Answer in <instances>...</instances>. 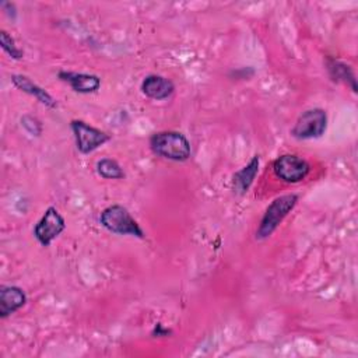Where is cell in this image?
<instances>
[{
  "instance_id": "obj_7",
  "label": "cell",
  "mask_w": 358,
  "mask_h": 358,
  "mask_svg": "<svg viewBox=\"0 0 358 358\" xmlns=\"http://www.w3.org/2000/svg\"><path fill=\"white\" fill-rule=\"evenodd\" d=\"M66 229V221L56 207L50 206L45 210L42 218L34 228V235L42 246H49L63 231Z\"/></svg>"
},
{
  "instance_id": "obj_3",
  "label": "cell",
  "mask_w": 358,
  "mask_h": 358,
  "mask_svg": "<svg viewBox=\"0 0 358 358\" xmlns=\"http://www.w3.org/2000/svg\"><path fill=\"white\" fill-rule=\"evenodd\" d=\"M99 222L109 232L116 235H130L140 239L145 238L140 224L131 217L129 210L120 204H112L102 210Z\"/></svg>"
},
{
  "instance_id": "obj_4",
  "label": "cell",
  "mask_w": 358,
  "mask_h": 358,
  "mask_svg": "<svg viewBox=\"0 0 358 358\" xmlns=\"http://www.w3.org/2000/svg\"><path fill=\"white\" fill-rule=\"evenodd\" d=\"M327 129V113L322 108H312L299 115L291 134L298 140L319 138Z\"/></svg>"
},
{
  "instance_id": "obj_2",
  "label": "cell",
  "mask_w": 358,
  "mask_h": 358,
  "mask_svg": "<svg viewBox=\"0 0 358 358\" xmlns=\"http://www.w3.org/2000/svg\"><path fill=\"white\" fill-rule=\"evenodd\" d=\"M298 203V194L295 193H288L282 194L280 197H275L268 207L266 208L259 228L256 231V239L262 241L268 238L282 222V220L294 210V207Z\"/></svg>"
},
{
  "instance_id": "obj_11",
  "label": "cell",
  "mask_w": 358,
  "mask_h": 358,
  "mask_svg": "<svg viewBox=\"0 0 358 358\" xmlns=\"http://www.w3.org/2000/svg\"><path fill=\"white\" fill-rule=\"evenodd\" d=\"M11 83L20 91L35 96L45 106H48V108H56L57 106V101L45 88H42L36 83H34L29 77H27L24 74H13L11 76Z\"/></svg>"
},
{
  "instance_id": "obj_8",
  "label": "cell",
  "mask_w": 358,
  "mask_h": 358,
  "mask_svg": "<svg viewBox=\"0 0 358 358\" xmlns=\"http://www.w3.org/2000/svg\"><path fill=\"white\" fill-rule=\"evenodd\" d=\"M141 92L151 99L155 101H162L169 98L173 91H175V84L159 74H148L144 77V80L141 81Z\"/></svg>"
},
{
  "instance_id": "obj_1",
  "label": "cell",
  "mask_w": 358,
  "mask_h": 358,
  "mask_svg": "<svg viewBox=\"0 0 358 358\" xmlns=\"http://www.w3.org/2000/svg\"><path fill=\"white\" fill-rule=\"evenodd\" d=\"M151 151L165 159L185 162L192 155V147L187 137L180 131H157L150 137Z\"/></svg>"
},
{
  "instance_id": "obj_14",
  "label": "cell",
  "mask_w": 358,
  "mask_h": 358,
  "mask_svg": "<svg viewBox=\"0 0 358 358\" xmlns=\"http://www.w3.org/2000/svg\"><path fill=\"white\" fill-rule=\"evenodd\" d=\"M96 172L103 179H122L124 178V171L116 159L102 158L96 162Z\"/></svg>"
},
{
  "instance_id": "obj_17",
  "label": "cell",
  "mask_w": 358,
  "mask_h": 358,
  "mask_svg": "<svg viewBox=\"0 0 358 358\" xmlns=\"http://www.w3.org/2000/svg\"><path fill=\"white\" fill-rule=\"evenodd\" d=\"M169 333H171V331H169L168 329H164L161 323H158V324L155 326V329L152 330V336H154V337H157V336H158V337H161V336H168Z\"/></svg>"
},
{
  "instance_id": "obj_9",
  "label": "cell",
  "mask_w": 358,
  "mask_h": 358,
  "mask_svg": "<svg viewBox=\"0 0 358 358\" xmlns=\"http://www.w3.org/2000/svg\"><path fill=\"white\" fill-rule=\"evenodd\" d=\"M59 78L67 83L73 91L80 94L96 92L101 87V78L96 74L76 73V71H59Z\"/></svg>"
},
{
  "instance_id": "obj_10",
  "label": "cell",
  "mask_w": 358,
  "mask_h": 358,
  "mask_svg": "<svg viewBox=\"0 0 358 358\" xmlns=\"http://www.w3.org/2000/svg\"><path fill=\"white\" fill-rule=\"evenodd\" d=\"M27 302V295L22 288L15 285H1L0 287V317L6 319L18 309H21Z\"/></svg>"
},
{
  "instance_id": "obj_16",
  "label": "cell",
  "mask_w": 358,
  "mask_h": 358,
  "mask_svg": "<svg viewBox=\"0 0 358 358\" xmlns=\"http://www.w3.org/2000/svg\"><path fill=\"white\" fill-rule=\"evenodd\" d=\"M21 126L31 134V136H41L42 133V123L39 119H36L35 116L31 115H24L21 117Z\"/></svg>"
},
{
  "instance_id": "obj_6",
  "label": "cell",
  "mask_w": 358,
  "mask_h": 358,
  "mask_svg": "<svg viewBox=\"0 0 358 358\" xmlns=\"http://www.w3.org/2000/svg\"><path fill=\"white\" fill-rule=\"evenodd\" d=\"M273 171L278 179L287 183H296L308 176L310 166L306 159L295 154H282L273 162Z\"/></svg>"
},
{
  "instance_id": "obj_13",
  "label": "cell",
  "mask_w": 358,
  "mask_h": 358,
  "mask_svg": "<svg viewBox=\"0 0 358 358\" xmlns=\"http://www.w3.org/2000/svg\"><path fill=\"white\" fill-rule=\"evenodd\" d=\"M326 69H327L329 76L333 81L347 84L354 92H357V80H355L352 69L348 64H345L340 60H336L333 57H327L326 59Z\"/></svg>"
},
{
  "instance_id": "obj_5",
  "label": "cell",
  "mask_w": 358,
  "mask_h": 358,
  "mask_svg": "<svg viewBox=\"0 0 358 358\" xmlns=\"http://www.w3.org/2000/svg\"><path fill=\"white\" fill-rule=\"evenodd\" d=\"M70 127L74 134L76 147L81 154H90L110 140L108 133L90 126L83 120H71Z\"/></svg>"
},
{
  "instance_id": "obj_15",
  "label": "cell",
  "mask_w": 358,
  "mask_h": 358,
  "mask_svg": "<svg viewBox=\"0 0 358 358\" xmlns=\"http://www.w3.org/2000/svg\"><path fill=\"white\" fill-rule=\"evenodd\" d=\"M0 46H1V49H3L11 59L20 60V59L24 56L22 49H20V48L15 45L14 38H13L7 31H4V29L0 31Z\"/></svg>"
},
{
  "instance_id": "obj_12",
  "label": "cell",
  "mask_w": 358,
  "mask_h": 358,
  "mask_svg": "<svg viewBox=\"0 0 358 358\" xmlns=\"http://www.w3.org/2000/svg\"><path fill=\"white\" fill-rule=\"evenodd\" d=\"M259 164H260L259 155H253L252 159L243 168H241L238 172L234 173L232 189L236 194L242 196V194L248 193V190L250 189V186L259 172Z\"/></svg>"
}]
</instances>
